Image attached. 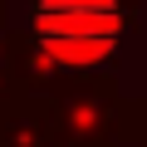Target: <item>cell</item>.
I'll use <instances>...</instances> for the list:
<instances>
[{
  "instance_id": "cell-1",
  "label": "cell",
  "mask_w": 147,
  "mask_h": 147,
  "mask_svg": "<svg viewBox=\"0 0 147 147\" xmlns=\"http://www.w3.org/2000/svg\"><path fill=\"white\" fill-rule=\"evenodd\" d=\"M123 0H34V49L59 69H93L123 39Z\"/></svg>"
}]
</instances>
